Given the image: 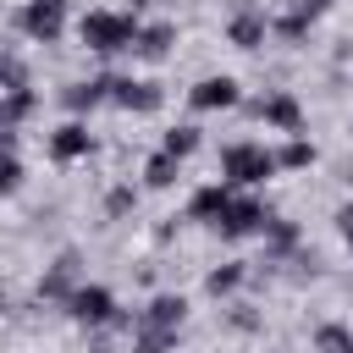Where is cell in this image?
Listing matches in <instances>:
<instances>
[{
  "label": "cell",
  "instance_id": "cell-2",
  "mask_svg": "<svg viewBox=\"0 0 353 353\" xmlns=\"http://www.w3.org/2000/svg\"><path fill=\"white\" fill-rule=\"evenodd\" d=\"M221 165H226L232 182H265V176L276 171V154H265V149H254V143H232V149L221 154Z\"/></svg>",
  "mask_w": 353,
  "mask_h": 353
},
{
  "label": "cell",
  "instance_id": "cell-16",
  "mask_svg": "<svg viewBox=\"0 0 353 353\" xmlns=\"http://www.w3.org/2000/svg\"><path fill=\"white\" fill-rule=\"evenodd\" d=\"M309 160H314V149H309L303 138H292V143H287V149L276 154V165H309Z\"/></svg>",
  "mask_w": 353,
  "mask_h": 353
},
{
  "label": "cell",
  "instance_id": "cell-12",
  "mask_svg": "<svg viewBox=\"0 0 353 353\" xmlns=\"http://www.w3.org/2000/svg\"><path fill=\"white\" fill-rule=\"evenodd\" d=\"M171 182H176V154L160 149V154L149 160V188H171Z\"/></svg>",
  "mask_w": 353,
  "mask_h": 353
},
{
  "label": "cell",
  "instance_id": "cell-7",
  "mask_svg": "<svg viewBox=\"0 0 353 353\" xmlns=\"http://www.w3.org/2000/svg\"><path fill=\"white\" fill-rule=\"evenodd\" d=\"M116 105H127V110H154V105H160V88H154V83H116Z\"/></svg>",
  "mask_w": 353,
  "mask_h": 353
},
{
  "label": "cell",
  "instance_id": "cell-1",
  "mask_svg": "<svg viewBox=\"0 0 353 353\" xmlns=\"http://www.w3.org/2000/svg\"><path fill=\"white\" fill-rule=\"evenodd\" d=\"M132 39H138L132 17H110V11L83 17V44H88V50H121V44H132Z\"/></svg>",
  "mask_w": 353,
  "mask_h": 353
},
{
  "label": "cell",
  "instance_id": "cell-5",
  "mask_svg": "<svg viewBox=\"0 0 353 353\" xmlns=\"http://www.w3.org/2000/svg\"><path fill=\"white\" fill-rule=\"evenodd\" d=\"M237 99V83L232 77H204L199 88H193V105L199 110H221V105H232Z\"/></svg>",
  "mask_w": 353,
  "mask_h": 353
},
{
  "label": "cell",
  "instance_id": "cell-6",
  "mask_svg": "<svg viewBox=\"0 0 353 353\" xmlns=\"http://www.w3.org/2000/svg\"><path fill=\"white\" fill-rule=\"evenodd\" d=\"M72 314L77 320H110V292L105 287H83V292H72Z\"/></svg>",
  "mask_w": 353,
  "mask_h": 353
},
{
  "label": "cell",
  "instance_id": "cell-8",
  "mask_svg": "<svg viewBox=\"0 0 353 353\" xmlns=\"http://www.w3.org/2000/svg\"><path fill=\"white\" fill-rule=\"evenodd\" d=\"M83 149H88V132H83L77 121H72V127H61V132L50 138V154H55V160H77Z\"/></svg>",
  "mask_w": 353,
  "mask_h": 353
},
{
  "label": "cell",
  "instance_id": "cell-15",
  "mask_svg": "<svg viewBox=\"0 0 353 353\" xmlns=\"http://www.w3.org/2000/svg\"><path fill=\"white\" fill-rule=\"evenodd\" d=\"M165 44H171V28H149V33H138V55H165Z\"/></svg>",
  "mask_w": 353,
  "mask_h": 353
},
{
  "label": "cell",
  "instance_id": "cell-3",
  "mask_svg": "<svg viewBox=\"0 0 353 353\" xmlns=\"http://www.w3.org/2000/svg\"><path fill=\"white\" fill-rule=\"evenodd\" d=\"M61 22H66V6H61V0H33V6L22 11V28H28L33 39H44V44L61 39Z\"/></svg>",
  "mask_w": 353,
  "mask_h": 353
},
{
  "label": "cell",
  "instance_id": "cell-11",
  "mask_svg": "<svg viewBox=\"0 0 353 353\" xmlns=\"http://www.w3.org/2000/svg\"><path fill=\"white\" fill-rule=\"evenodd\" d=\"M259 39H265V22H259V17H237V22H232V44H243V50H254Z\"/></svg>",
  "mask_w": 353,
  "mask_h": 353
},
{
  "label": "cell",
  "instance_id": "cell-10",
  "mask_svg": "<svg viewBox=\"0 0 353 353\" xmlns=\"http://www.w3.org/2000/svg\"><path fill=\"white\" fill-rule=\"evenodd\" d=\"M182 298H154V309H149V325L154 331H171V325H182Z\"/></svg>",
  "mask_w": 353,
  "mask_h": 353
},
{
  "label": "cell",
  "instance_id": "cell-13",
  "mask_svg": "<svg viewBox=\"0 0 353 353\" xmlns=\"http://www.w3.org/2000/svg\"><path fill=\"white\" fill-rule=\"evenodd\" d=\"M226 204H232V193H226V188H204V193L193 199V215H215V221H221V210H226Z\"/></svg>",
  "mask_w": 353,
  "mask_h": 353
},
{
  "label": "cell",
  "instance_id": "cell-18",
  "mask_svg": "<svg viewBox=\"0 0 353 353\" xmlns=\"http://www.w3.org/2000/svg\"><path fill=\"white\" fill-rule=\"evenodd\" d=\"M17 182H22V165H17L11 154H6V160H0V193H11Z\"/></svg>",
  "mask_w": 353,
  "mask_h": 353
},
{
  "label": "cell",
  "instance_id": "cell-14",
  "mask_svg": "<svg viewBox=\"0 0 353 353\" xmlns=\"http://www.w3.org/2000/svg\"><path fill=\"white\" fill-rule=\"evenodd\" d=\"M193 149H199V127H176V132H165V154L182 160V154H193Z\"/></svg>",
  "mask_w": 353,
  "mask_h": 353
},
{
  "label": "cell",
  "instance_id": "cell-4",
  "mask_svg": "<svg viewBox=\"0 0 353 353\" xmlns=\"http://www.w3.org/2000/svg\"><path fill=\"white\" fill-rule=\"evenodd\" d=\"M226 237H248V232H259L265 226V210L254 204V199H232L226 210H221V221H215Z\"/></svg>",
  "mask_w": 353,
  "mask_h": 353
},
{
  "label": "cell",
  "instance_id": "cell-19",
  "mask_svg": "<svg viewBox=\"0 0 353 353\" xmlns=\"http://www.w3.org/2000/svg\"><path fill=\"white\" fill-rule=\"evenodd\" d=\"M342 232H347V248H353V210H342Z\"/></svg>",
  "mask_w": 353,
  "mask_h": 353
},
{
  "label": "cell",
  "instance_id": "cell-17",
  "mask_svg": "<svg viewBox=\"0 0 353 353\" xmlns=\"http://www.w3.org/2000/svg\"><path fill=\"white\" fill-rule=\"evenodd\" d=\"M237 281H243V270H237V265H226V270H215V276H210V292H232Z\"/></svg>",
  "mask_w": 353,
  "mask_h": 353
},
{
  "label": "cell",
  "instance_id": "cell-9",
  "mask_svg": "<svg viewBox=\"0 0 353 353\" xmlns=\"http://www.w3.org/2000/svg\"><path fill=\"white\" fill-rule=\"evenodd\" d=\"M259 116H270L276 127H287V132H298V105H292L287 94H276V99H265V105H259Z\"/></svg>",
  "mask_w": 353,
  "mask_h": 353
},
{
  "label": "cell",
  "instance_id": "cell-20",
  "mask_svg": "<svg viewBox=\"0 0 353 353\" xmlns=\"http://www.w3.org/2000/svg\"><path fill=\"white\" fill-rule=\"evenodd\" d=\"M342 353H353V336H347V347H342Z\"/></svg>",
  "mask_w": 353,
  "mask_h": 353
}]
</instances>
